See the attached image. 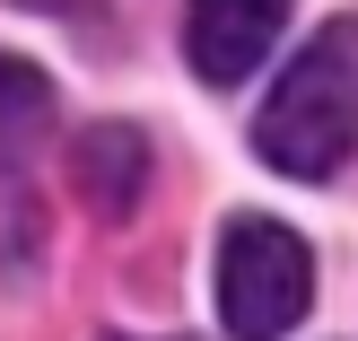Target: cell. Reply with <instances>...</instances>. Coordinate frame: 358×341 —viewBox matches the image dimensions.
<instances>
[{
    "mask_svg": "<svg viewBox=\"0 0 358 341\" xmlns=\"http://www.w3.org/2000/svg\"><path fill=\"white\" fill-rule=\"evenodd\" d=\"M350 149H358V18H332L271 79L254 114V158L297 184H324L350 167Z\"/></svg>",
    "mask_w": 358,
    "mask_h": 341,
    "instance_id": "1",
    "label": "cell"
},
{
    "mask_svg": "<svg viewBox=\"0 0 358 341\" xmlns=\"http://www.w3.org/2000/svg\"><path fill=\"white\" fill-rule=\"evenodd\" d=\"M315 307V254L297 228L262 219V210H245V219L219 228V324L236 341H280L297 333Z\"/></svg>",
    "mask_w": 358,
    "mask_h": 341,
    "instance_id": "2",
    "label": "cell"
},
{
    "mask_svg": "<svg viewBox=\"0 0 358 341\" xmlns=\"http://www.w3.org/2000/svg\"><path fill=\"white\" fill-rule=\"evenodd\" d=\"M280 27H289V0H192L184 9V62L210 88L254 79V62H271Z\"/></svg>",
    "mask_w": 358,
    "mask_h": 341,
    "instance_id": "3",
    "label": "cell"
},
{
    "mask_svg": "<svg viewBox=\"0 0 358 341\" xmlns=\"http://www.w3.org/2000/svg\"><path fill=\"white\" fill-rule=\"evenodd\" d=\"M70 175H79V202L96 210V219H131L140 193H149V140H140L131 123H96V132H79V149H70Z\"/></svg>",
    "mask_w": 358,
    "mask_h": 341,
    "instance_id": "4",
    "label": "cell"
},
{
    "mask_svg": "<svg viewBox=\"0 0 358 341\" xmlns=\"http://www.w3.org/2000/svg\"><path fill=\"white\" fill-rule=\"evenodd\" d=\"M52 114H62L52 79L35 62H17V53H0V184L27 175V158L52 140Z\"/></svg>",
    "mask_w": 358,
    "mask_h": 341,
    "instance_id": "5",
    "label": "cell"
},
{
    "mask_svg": "<svg viewBox=\"0 0 358 341\" xmlns=\"http://www.w3.org/2000/svg\"><path fill=\"white\" fill-rule=\"evenodd\" d=\"M105 341H175V333H105Z\"/></svg>",
    "mask_w": 358,
    "mask_h": 341,
    "instance_id": "6",
    "label": "cell"
}]
</instances>
